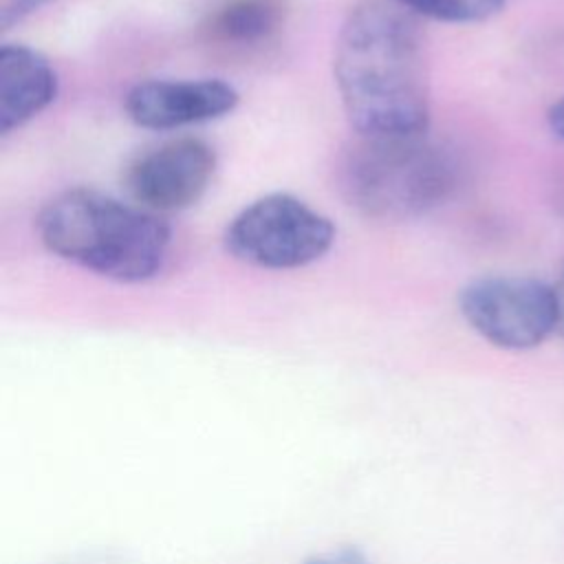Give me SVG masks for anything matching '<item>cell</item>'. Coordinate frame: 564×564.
<instances>
[{
    "mask_svg": "<svg viewBox=\"0 0 564 564\" xmlns=\"http://www.w3.org/2000/svg\"><path fill=\"white\" fill-rule=\"evenodd\" d=\"M333 77L357 134H423L430 79L419 18L394 0H361L344 18Z\"/></svg>",
    "mask_w": 564,
    "mask_h": 564,
    "instance_id": "cell-1",
    "label": "cell"
},
{
    "mask_svg": "<svg viewBox=\"0 0 564 564\" xmlns=\"http://www.w3.org/2000/svg\"><path fill=\"white\" fill-rule=\"evenodd\" d=\"M35 225L57 258L126 284L154 278L170 249V227L152 212L86 187L53 196Z\"/></svg>",
    "mask_w": 564,
    "mask_h": 564,
    "instance_id": "cell-2",
    "label": "cell"
},
{
    "mask_svg": "<svg viewBox=\"0 0 564 564\" xmlns=\"http://www.w3.org/2000/svg\"><path fill=\"white\" fill-rule=\"evenodd\" d=\"M350 207L377 220H405L441 205L458 183V161L427 132L357 139L337 165Z\"/></svg>",
    "mask_w": 564,
    "mask_h": 564,
    "instance_id": "cell-3",
    "label": "cell"
},
{
    "mask_svg": "<svg viewBox=\"0 0 564 564\" xmlns=\"http://www.w3.org/2000/svg\"><path fill=\"white\" fill-rule=\"evenodd\" d=\"M335 242V225L291 194H267L238 212L225 231L227 251L260 269H300Z\"/></svg>",
    "mask_w": 564,
    "mask_h": 564,
    "instance_id": "cell-4",
    "label": "cell"
},
{
    "mask_svg": "<svg viewBox=\"0 0 564 564\" xmlns=\"http://www.w3.org/2000/svg\"><path fill=\"white\" fill-rule=\"evenodd\" d=\"M458 308L489 344L505 350L540 346L560 326L555 284L531 275H482L463 286Z\"/></svg>",
    "mask_w": 564,
    "mask_h": 564,
    "instance_id": "cell-5",
    "label": "cell"
},
{
    "mask_svg": "<svg viewBox=\"0 0 564 564\" xmlns=\"http://www.w3.org/2000/svg\"><path fill=\"white\" fill-rule=\"evenodd\" d=\"M214 172V148L203 139L183 137L139 154L128 165L126 189L148 212H178L203 198Z\"/></svg>",
    "mask_w": 564,
    "mask_h": 564,
    "instance_id": "cell-6",
    "label": "cell"
},
{
    "mask_svg": "<svg viewBox=\"0 0 564 564\" xmlns=\"http://www.w3.org/2000/svg\"><path fill=\"white\" fill-rule=\"evenodd\" d=\"M238 99V90L223 79H148L128 90L123 108L141 128L174 130L220 119Z\"/></svg>",
    "mask_w": 564,
    "mask_h": 564,
    "instance_id": "cell-7",
    "label": "cell"
},
{
    "mask_svg": "<svg viewBox=\"0 0 564 564\" xmlns=\"http://www.w3.org/2000/svg\"><path fill=\"white\" fill-rule=\"evenodd\" d=\"M57 88V73L40 51L4 44L0 48V134H9L48 108Z\"/></svg>",
    "mask_w": 564,
    "mask_h": 564,
    "instance_id": "cell-8",
    "label": "cell"
},
{
    "mask_svg": "<svg viewBox=\"0 0 564 564\" xmlns=\"http://www.w3.org/2000/svg\"><path fill=\"white\" fill-rule=\"evenodd\" d=\"M282 13L280 0H234L212 15L207 31L214 42L251 46L280 29Z\"/></svg>",
    "mask_w": 564,
    "mask_h": 564,
    "instance_id": "cell-9",
    "label": "cell"
},
{
    "mask_svg": "<svg viewBox=\"0 0 564 564\" xmlns=\"http://www.w3.org/2000/svg\"><path fill=\"white\" fill-rule=\"evenodd\" d=\"M416 18L449 24H471L494 18L507 0H394Z\"/></svg>",
    "mask_w": 564,
    "mask_h": 564,
    "instance_id": "cell-10",
    "label": "cell"
},
{
    "mask_svg": "<svg viewBox=\"0 0 564 564\" xmlns=\"http://www.w3.org/2000/svg\"><path fill=\"white\" fill-rule=\"evenodd\" d=\"M55 0H0V26L2 31L20 24L42 7L51 4Z\"/></svg>",
    "mask_w": 564,
    "mask_h": 564,
    "instance_id": "cell-11",
    "label": "cell"
},
{
    "mask_svg": "<svg viewBox=\"0 0 564 564\" xmlns=\"http://www.w3.org/2000/svg\"><path fill=\"white\" fill-rule=\"evenodd\" d=\"M304 564H370V562L355 549H339V551H333V553L317 555V557H313Z\"/></svg>",
    "mask_w": 564,
    "mask_h": 564,
    "instance_id": "cell-12",
    "label": "cell"
},
{
    "mask_svg": "<svg viewBox=\"0 0 564 564\" xmlns=\"http://www.w3.org/2000/svg\"><path fill=\"white\" fill-rule=\"evenodd\" d=\"M546 123L551 128V132L560 139H564V97L553 101L546 110Z\"/></svg>",
    "mask_w": 564,
    "mask_h": 564,
    "instance_id": "cell-13",
    "label": "cell"
},
{
    "mask_svg": "<svg viewBox=\"0 0 564 564\" xmlns=\"http://www.w3.org/2000/svg\"><path fill=\"white\" fill-rule=\"evenodd\" d=\"M555 293H557V304H560V326H557V330L564 335V269L560 273V280L555 282Z\"/></svg>",
    "mask_w": 564,
    "mask_h": 564,
    "instance_id": "cell-14",
    "label": "cell"
}]
</instances>
